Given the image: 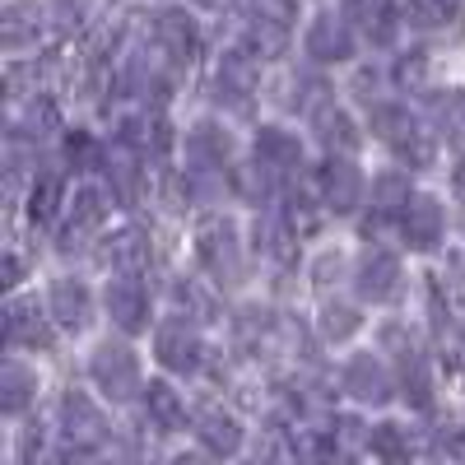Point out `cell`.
Instances as JSON below:
<instances>
[{"label":"cell","mask_w":465,"mask_h":465,"mask_svg":"<svg viewBox=\"0 0 465 465\" xmlns=\"http://www.w3.org/2000/svg\"><path fill=\"white\" fill-rule=\"evenodd\" d=\"M368 131L396 153V163L405 173H423V168H433V159H438L433 131L423 126L405 103H396V98H381L377 107H368Z\"/></svg>","instance_id":"cell-1"},{"label":"cell","mask_w":465,"mask_h":465,"mask_svg":"<svg viewBox=\"0 0 465 465\" xmlns=\"http://www.w3.org/2000/svg\"><path fill=\"white\" fill-rule=\"evenodd\" d=\"M196 256L205 265L210 284L219 289H238L247 280V247H242V232L228 214H210L196 228Z\"/></svg>","instance_id":"cell-2"},{"label":"cell","mask_w":465,"mask_h":465,"mask_svg":"<svg viewBox=\"0 0 465 465\" xmlns=\"http://www.w3.org/2000/svg\"><path fill=\"white\" fill-rule=\"evenodd\" d=\"M381 354H386V363H391V372H396L401 396H405L414 410H429V405H433L429 354H423V349L410 340L405 326H396V322H386V326H381Z\"/></svg>","instance_id":"cell-3"},{"label":"cell","mask_w":465,"mask_h":465,"mask_svg":"<svg viewBox=\"0 0 465 465\" xmlns=\"http://www.w3.org/2000/svg\"><path fill=\"white\" fill-rule=\"evenodd\" d=\"M89 381L112 401V405H126L131 396L144 391V377H140V354L126 340H98L94 354H89Z\"/></svg>","instance_id":"cell-4"},{"label":"cell","mask_w":465,"mask_h":465,"mask_svg":"<svg viewBox=\"0 0 465 465\" xmlns=\"http://www.w3.org/2000/svg\"><path fill=\"white\" fill-rule=\"evenodd\" d=\"M205 354H210L205 335H201V326L191 322V317L173 312V317H163L159 326H153V359H159L168 372L196 377L205 368Z\"/></svg>","instance_id":"cell-5"},{"label":"cell","mask_w":465,"mask_h":465,"mask_svg":"<svg viewBox=\"0 0 465 465\" xmlns=\"http://www.w3.org/2000/svg\"><path fill=\"white\" fill-rule=\"evenodd\" d=\"M256 89H261V61L247 56L238 43H232V47L219 56L214 74H210V98H214L219 107H228V112H252Z\"/></svg>","instance_id":"cell-6"},{"label":"cell","mask_w":465,"mask_h":465,"mask_svg":"<svg viewBox=\"0 0 465 465\" xmlns=\"http://www.w3.org/2000/svg\"><path fill=\"white\" fill-rule=\"evenodd\" d=\"M354 293L363 298V302H396L401 298V289H405V265H401V256L391 252V247H381V242H368L359 256H354Z\"/></svg>","instance_id":"cell-7"},{"label":"cell","mask_w":465,"mask_h":465,"mask_svg":"<svg viewBox=\"0 0 465 465\" xmlns=\"http://www.w3.org/2000/svg\"><path fill=\"white\" fill-rule=\"evenodd\" d=\"M149 43L159 47V56L173 70H186L191 61L201 56V24H196V15L182 10V5H163V10H153Z\"/></svg>","instance_id":"cell-8"},{"label":"cell","mask_w":465,"mask_h":465,"mask_svg":"<svg viewBox=\"0 0 465 465\" xmlns=\"http://www.w3.org/2000/svg\"><path fill=\"white\" fill-rule=\"evenodd\" d=\"M116 89L131 94V98H153V103H163L168 89H173V65L159 56V47H131L122 52V65H116Z\"/></svg>","instance_id":"cell-9"},{"label":"cell","mask_w":465,"mask_h":465,"mask_svg":"<svg viewBox=\"0 0 465 465\" xmlns=\"http://www.w3.org/2000/svg\"><path fill=\"white\" fill-rule=\"evenodd\" d=\"M302 52L312 65H349L359 52V33L340 10H322L302 33Z\"/></svg>","instance_id":"cell-10"},{"label":"cell","mask_w":465,"mask_h":465,"mask_svg":"<svg viewBox=\"0 0 465 465\" xmlns=\"http://www.w3.org/2000/svg\"><path fill=\"white\" fill-rule=\"evenodd\" d=\"M340 386H344V396H354L359 405H386V401L401 391L391 363H386L381 354H372V349H359V354L344 359Z\"/></svg>","instance_id":"cell-11"},{"label":"cell","mask_w":465,"mask_h":465,"mask_svg":"<svg viewBox=\"0 0 465 465\" xmlns=\"http://www.w3.org/2000/svg\"><path fill=\"white\" fill-rule=\"evenodd\" d=\"M107 214H112V191H107V186H98V182H84L80 191H74L70 210H65V223H61L56 247H61V252L84 247V242L94 238V232H103Z\"/></svg>","instance_id":"cell-12"},{"label":"cell","mask_w":465,"mask_h":465,"mask_svg":"<svg viewBox=\"0 0 465 465\" xmlns=\"http://www.w3.org/2000/svg\"><path fill=\"white\" fill-rule=\"evenodd\" d=\"M61 433H65V442L74 447V451H98L107 438H112V429H107V414L94 405V396L89 391H70L61 396Z\"/></svg>","instance_id":"cell-13"},{"label":"cell","mask_w":465,"mask_h":465,"mask_svg":"<svg viewBox=\"0 0 465 465\" xmlns=\"http://www.w3.org/2000/svg\"><path fill=\"white\" fill-rule=\"evenodd\" d=\"M312 186H317V201L326 205V214H340V219L354 214L363 205V191H368V182H363L354 159H326L317 168Z\"/></svg>","instance_id":"cell-14"},{"label":"cell","mask_w":465,"mask_h":465,"mask_svg":"<svg viewBox=\"0 0 465 465\" xmlns=\"http://www.w3.org/2000/svg\"><path fill=\"white\" fill-rule=\"evenodd\" d=\"M103 307H107L112 326L122 331V335H144L153 326V302H149V289L140 280L112 275L107 289H103Z\"/></svg>","instance_id":"cell-15"},{"label":"cell","mask_w":465,"mask_h":465,"mask_svg":"<svg viewBox=\"0 0 465 465\" xmlns=\"http://www.w3.org/2000/svg\"><path fill=\"white\" fill-rule=\"evenodd\" d=\"M182 153H186V168H205V173H223V163L238 153V140L223 122L214 116H201V122H191L186 135H182Z\"/></svg>","instance_id":"cell-16"},{"label":"cell","mask_w":465,"mask_h":465,"mask_svg":"<svg viewBox=\"0 0 465 465\" xmlns=\"http://www.w3.org/2000/svg\"><path fill=\"white\" fill-rule=\"evenodd\" d=\"M112 140L126 144V149H135L144 163H159L163 153L173 149V126H168V116H163L159 107H153V112L144 107V112H135V116H122Z\"/></svg>","instance_id":"cell-17"},{"label":"cell","mask_w":465,"mask_h":465,"mask_svg":"<svg viewBox=\"0 0 465 465\" xmlns=\"http://www.w3.org/2000/svg\"><path fill=\"white\" fill-rule=\"evenodd\" d=\"M401 238L410 252H438L447 238V205L438 196H429V191H419L401 219Z\"/></svg>","instance_id":"cell-18"},{"label":"cell","mask_w":465,"mask_h":465,"mask_svg":"<svg viewBox=\"0 0 465 465\" xmlns=\"http://www.w3.org/2000/svg\"><path fill=\"white\" fill-rule=\"evenodd\" d=\"M5 344L10 349H47L56 344V331H52V312H43L33 298H15L10 307H5Z\"/></svg>","instance_id":"cell-19"},{"label":"cell","mask_w":465,"mask_h":465,"mask_svg":"<svg viewBox=\"0 0 465 465\" xmlns=\"http://www.w3.org/2000/svg\"><path fill=\"white\" fill-rule=\"evenodd\" d=\"M340 15L354 24V33H363L372 47H391L401 24H405V10H396L391 0H340Z\"/></svg>","instance_id":"cell-20"},{"label":"cell","mask_w":465,"mask_h":465,"mask_svg":"<svg viewBox=\"0 0 465 465\" xmlns=\"http://www.w3.org/2000/svg\"><path fill=\"white\" fill-rule=\"evenodd\" d=\"M252 159H256L261 168H270L275 177L298 173V168H302V140H298V131H289V126L265 122V126H256V135H252Z\"/></svg>","instance_id":"cell-21"},{"label":"cell","mask_w":465,"mask_h":465,"mask_svg":"<svg viewBox=\"0 0 465 465\" xmlns=\"http://www.w3.org/2000/svg\"><path fill=\"white\" fill-rule=\"evenodd\" d=\"M103 182H107V191H112V201H122V205H135L140 201V191H144V159L135 149H126V144H107L103 149Z\"/></svg>","instance_id":"cell-22"},{"label":"cell","mask_w":465,"mask_h":465,"mask_svg":"<svg viewBox=\"0 0 465 465\" xmlns=\"http://www.w3.org/2000/svg\"><path fill=\"white\" fill-rule=\"evenodd\" d=\"M56 131H61V107H56L47 94L19 103V107L10 112V126H5L10 144H28V149H33L37 140H52Z\"/></svg>","instance_id":"cell-23"},{"label":"cell","mask_w":465,"mask_h":465,"mask_svg":"<svg viewBox=\"0 0 465 465\" xmlns=\"http://www.w3.org/2000/svg\"><path fill=\"white\" fill-rule=\"evenodd\" d=\"M149 261H153V247H149L144 228H122V232H112V238L103 242V265L112 270V275H122V280H140L149 270Z\"/></svg>","instance_id":"cell-24"},{"label":"cell","mask_w":465,"mask_h":465,"mask_svg":"<svg viewBox=\"0 0 465 465\" xmlns=\"http://www.w3.org/2000/svg\"><path fill=\"white\" fill-rule=\"evenodd\" d=\"M47 312L61 331H74L80 335L89 322H94V293L84 280H52V293H47Z\"/></svg>","instance_id":"cell-25"},{"label":"cell","mask_w":465,"mask_h":465,"mask_svg":"<svg viewBox=\"0 0 465 465\" xmlns=\"http://www.w3.org/2000/svg\"><path fill=\"white\" fill-rule=\"evenodd\" d=\"M312 135H317V144L326 149V159H354L359 144H363L359 122H354V116H349L340 103H331V107H322V112L312 116Z\"/></svg>","instance_id":"cell-26"},{"label":"cell","mask_w":465,"mask_h":465,"mask_svg":"<svg viewBox=\"0 0 465 465\" xmlns=\"http://www.w3.org/2000/svg\"><path fill=\"white\" fill-rule=\"evenodd\" d=\"M196 442L205 447V456L214 460H228V456H238L242 451V423L238 414H228L219 405H205L196 414Z\"/></svg>","instance_id":"cell-27"},{"label":"cell","mask_w":465,"mask_h":465,"mask_svg":"<svg viewBox=\"0 0 465 465\" xmlns=\"http://www.w3.org/2000/svg\"><path fill=\"white\" fill-rule=\"evenodd\" d=\"M419 196L414 191V182H410V173L405 168H386V173H377L372 177V191H368V210H372V219L377 223H386V219H405V210H410V201Z\"/></svg>","instance_id":"cell-28"},{"label":"cell","mask_w":465,"mask_h":465,"mask_svg":"<svg viewBox=\"0 0 465 465\" xmlns=\"http://www.w3.org/2000/svg\"><path fill=\"white\" fill-rule=\"evenodd\" d=\"M47 28V15L37 10V0H10L5 15H0V43H5L10 56L37 47V37Z\"/></svg>","instance_id":"cell-29"},{"label":"cell","mask_w":465,"mask_h":465,"mask_svg":"<svg viewBox=\"0 0 465 465\" xmlns=\"http://www.w3.org/2000/svg\"><path fill=\"white\" fill-rule=\"evenodd\" d=\"M298 242H302V238H293L289 223H284L280 214H265V210H261V214L252 219V252H256V256L293 270V265H298Z\"/></svg>","instance_id":"cell-30"},{"label":"cell","mask_w":465,"mask_h":465,"mask_svg":"<svg viewBox=\"0 0 465 465\" xmlns=\"http://www.w3.org/2000/svg\"><path fill=\"white\" fill-rule=\"evenodd\" d=\"M65 201V168H33V186H28V219L37 228H47L61 219Z\"/></svg>","instance_id":"cell-31"},{"label":"cell","mask_w":465,"mask_h":465,"mask_svg":"<svg viewBox=\"0 0 465 465\" xmlns=\"http://www.w3.org/2000/svg\"><path fill=\"white\" fill-rule=\"evenodd\" d=\"M140 405H144V419L153 433H177L186 423V401L173 391V381H149L140 391Z\"/></svg>","instance_id":"cell-32"},{"label":"cell","mask_w":465,"mask_h":465,"mask_svg":"<svg viewBox=\"0 0 465 465\" xmlns=\"http://www.w3.org/2000/svg\"><path fill=\"white\" fill-rule=\"evenodd\" d=\"M335 98H331V84H326V74H317V70H293L289 80H284V107L289 112H302L307 122L322 112V107H331Z\"/></svg>","instance_id":"cell-33"},{"label":"cell","mask_w":465,"mask_h":465,"mask_svg":"<svg viewBox=\"0 0 465 465\" xmlns=\"http://www.w3.org/2000/svg\"><path fill=\"white\" fill-rule=\"evenodd\" d=\"M33 401H37V372L10 354L5 368H0V410H5L10 419H19Z\"/></svg>","instance_id":"cell-34"},{"label":"cell","mask_w":465,"mask_h":465,"mask_svg":"<svg viewBox=\"0 0 465 465\" xmlns=\"http://www.w3.org/2000/svg\"><path fill=\"white\" fill-rule=\"evenodd\" d=\"M228 191H232V196H242L247 205H270V201H275V173H270V168H261L256 159H247V163H232L228 168Z\"/></svg>","instance_id":"cell-35"},{"label":"cell","mask_w":465,"mask_h":465,"mask_svg":"<svg viewBox=\"0 0 465 465\" xmlns=\"http://www.w3.org/2000/svg\"><path fill=\"white\" fill-rule=\"evenodd\" d=\"M168 293H173V302H177V312H182V317H191V322H219V298H214L201 280L173 275Z\"/></svg>","instance_id":"cell-36"},{"label":"cell","mask_w":465,"mask_h":465,"mask_svg":"<svg viewBox=\"0 0 465 465\" xmlns=\"http://www.w3.org/2000/svg\"><path fill=\"white\" fill-rule=\"evenodd\" d=\"M429 122L447 140H465V89H433L429 94Z\"/></svg>","instance_id":"cell-37"},{"label":"cell","mask_w":465,"mask_h":465,"mask_svg":"<svg viewBox=\"0 0 465 465\" xmlns=\"http://www.w3.org/2000/svg\"><path fill=\"white\" fill-rule=\"evenodd\" d=\"M317 331H322L326 344H344V340H354L363 331V312L354 302H344V298H331L322 307V317H317Z\"/></svg>","instance_id":"cell-38"},{"label":"cell","mask_w":465,"mask_h":465,"mask_svg":"<svg viewBox=\"0 0 465 465\" xmlns=\"http://www.w3.org/2000/svg\"><path fill=\"white\" fill-rule=\"evenodd\" d=\"M103 149L107 144H98L84 126H74V131H65V144H61V168L65 173H94V168H103Z\"/></svg>","instance_id":"cell-39"},{"label":"cell","mask_w":465,"mask_h":465,"mask_svg":"<svg viewBox=\"0 0 465 465\" xmlns=\"http://www.w3.org/2000/svg\"><path fill=\"white\" fill-rule=\"evenodd\" d=\"M368 447H372V456L381 465H405L414 438H410L405 423H377V429H368Z\"/></svg>","instance_id":"cell-40"},{"label":"cell","mask_w":465,"mask_h":465,"mask_svg":"<svg viewBox=\"0 0 465 465\" xmlns=\"http://www.w3.org/2000/svg\"><path fill=\"white\" fill-rule=\"evenodd\" d=\"M460 19V0H405V24L419 33H433Z\"/></svg>","instance_id":"cell-41"},{"label":"cell","mask_w":465,"mask_h":465,"mask_svg":"<svg viewBox=\"0 0 465 465\" xmlns=\"http://www.w3.org/2000/svg\"><path fill=\"white\" fill-rule=\"evenodd\" d=\"M322 201H312L307 191H289L284 196V210H280V219L289 223V232L293 238H312V232L322 228Z\"/></svg>","instance_id":"cell-42"},{"label":"cell","mask_w":465,"mask_h":465,"mask_svg":"<svg viewBox=\"0 0 465 465\" xmlns=\"http://www.w3.org/2000/svg\"><path fill=\"white\" fill-rule=\"evenodd\" d=\"M391 84H396L401 94H419L423 84H429V52H423V47L401 52L396 65H391Z\"/></svg>","instance_id":"cell-43"},{"label":"cell","mask_w":465,"mask_h":465,"mask_svg":"<svg viewBox=\"0 0 465 465\" xmlns=\"http://www.w3.org/2000/svg\"><path fill=\"white\" fill-rule=\"evenodd\" d=\"M65 456H56L52 447V433L43 429V423H28V429L19 433V465H61Z\"/></svg>","instance_id":"cell-44"},{"label":"cell","mask_w":465,"mask_h":465,"mask_svg":"<svg viewBox=\"0 0 465 465\" xmlns=\"http://www.w3.org/2000/svg\"><path fill=\"white\" fill-rule=\"evenodd\" d=\"M298 5H302V0H247V19L293 33V24H298Z\"/></svg>","instance_id":"cell-45"},{"label":"cell","mask_w":465,"mask_h":465,"mask_svg":"<svg viewBox=\"0 0 465 465\" xmlns=\"http://www.w3.org/2000/svg\"><path fill=\"white\" fill-rule=\"evenodd\" d=\"M182 196L191 205H214L223 196V173H205V168H186L182 173Z\"/></svg>","instance_id":"cell-46"},{"label":"cell","mask_w":465,"mask_h":465,"mask_svg":"<svg viewBox=\"0 0 465 465\" xmlns=\"http://www.w3.org/2000/svg\"><path fill=\"white\" fill-rule=\"evenodd\" d=\"M94 5H98V0H56V24L61 28H84Z\"/></svg>","instance_id":"cell-47"},{"label":"cell","mask_w":465,"mask_h":465,"mask_svg":"<svg viewBox=\"0 0 465 465\" xmlns=\"http://www.w3.org/2000/svg\"><path fill=\"white\" fill-rule=\"evenodd\" d=\"M433 447H438L442 456H465V423H442L438 438H433Z\"/></svg>","instance_id":"cell-48"},{"label":"cell","mask_w":465,"mask_h":465,"mask_svg":"<svg viewBox=\"0 0 465 465\" xmlns=\"http://www.w3.org/2000/svg\"><path fill=\"white\" fill-rule=\"evenodd\" d=\"M340 270H344V256H340V252H322V256L312 261V280H317V284H331V280H340Z\"/></svg>","instance_id":"cell-49"},{"label":"cell","mask_w":465,"mask_h":465,"mask_svg":"<svg viewBox=\"0 0 465 465\" xmlns=\"http://www.w3.org/2000/svg\"><path fill=\"white\" fill-rule=\"evenodd\" d=\"M19 275H24V265H19V256H5V284H19Z\"/></svg>","instance_id":"cell-50"},{"label":"cell","mask_w":465,"mask_h":465,"mask_svg":"<svg viewBox=\"0 0 465 465\" xmlns=\"http://www.w3.org/2000/svg\"><path fill=\"white\" fill-rule=\"evenodd\" d=\"M61 465H103V460H98L94 451H74V456H65Z\"/></svg>","instance_id":"cell-51"},{"label":"cell","mask_w":465,"mask_h":465,"mask_svg":"<svg viewBox=\"0 0 465 465\" xmlns=\"http://www.w3.org/2000/svg\"><path fill=\"white\" fill-rule=\"evenodd\" d=\"M214 456H196V451H182V456H173V465H210Z\"/></svg>","instance_id":"cell-52"},{"label":"cell","mask_w":465,"mask_h":465,"mask_svg":"<svg viewBox=\"0 0 465 465\" xmlns=\"http://www.w3.org/2000/svg\"><path fill=\"white\" fill-rule=\"evenodd\" d=\"M451 191L465 201V159H460V163H456V173H451Z\"/></svg>","instance_id":"cell-53"},{"label":"cell","mask_w":465,"mask_h":465,"mask_svg":"<svg viewBox=\"0 0 465 465\" xmlns=\"http://www.w3.org/2000/svg\"><path fill=\"white\" fill-rule=\"evenodd\" d=\"M196 5H201V10H214V5H223V0H196Z\"/></svg>","instance_id":"cell-54"}]
</instances>
